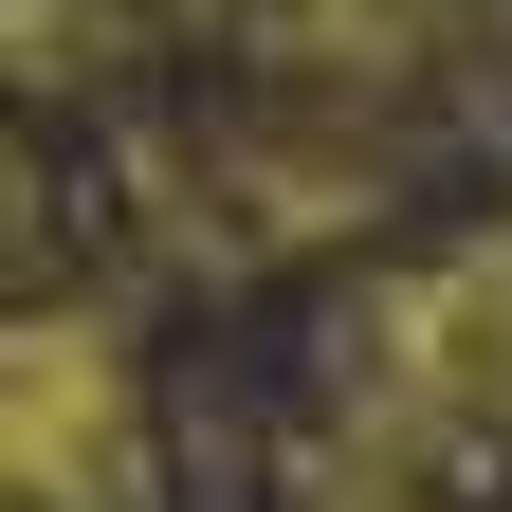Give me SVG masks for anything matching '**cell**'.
Segmentation results:
<instances>
[{"label":"cell","mask_w":512,"mask_h":512,"mask_svg":"<svg viewBox=\"0 0 512 512\" xmlns=\"http://www.w3.org/2000/svg\"><path fill=\"white\" fill-rule=\"evenodd\" d=\"M0 476H19V512H165L147 348H128L110 293H37L19 311V348H0Z\"/></svg>","instance_id":"obj_1"},{"label":"cell","mask_w":512,"mask_h":512,"mask_svg":"<svg viewBox=\"0 0 512 512\" xmlns=\"http://www.w3.org/2000/svg\"><path fill=\"white\" fill-rule=\"evenodd\" d=\"M293 512H421V476H384V458H311Z\"/></svg>","instance_id":"obj_3"},{"label":"cell","mask_w":512,"mask_h":512,"mask_svg":"<svg viewBox=\"0 0 512 512\" xmlns=\"http://www.w3.org/2000/svg\"><path fill=\"white\" fill-rule=\"evenodd\" d=\"M92 55H110V0H19V74L37 92H92Z\"/></svg>","instance_id":"obj_2"}]
</instances>
